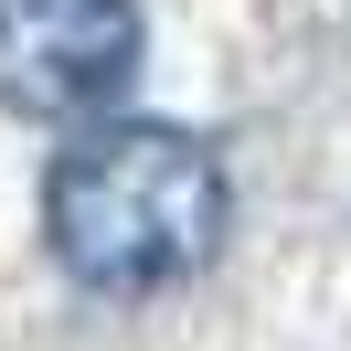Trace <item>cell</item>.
<instances>
[{"label":"cell","instance_id":"6da1fadb","mask_svg":"<svg viewBox=\"0 0 351 351\" xmlns=\"http://www.w3.org/2000/svg\"><path fill=\"white\" fill-rule=\"evenodd\" d=\"M234 223V181L171 117H96L43 171V245L96 298H160L202 277Z\"/></svg>","mask_w":351,"mask_h":351},{"label":"cell","instance_id":"7a4b0ae2","mask_svg":"<svg viewBox=\"0 0 351 351\" xmlns=\"http://www.w3.org/2000/svg\"><path fill=\"white\" fill-rule=\"evenodd\" d=\"M138 75V0H0V107L11 117H107Z\"/></svg>","mask_w":351,"mask_h":351}]
</instances>
